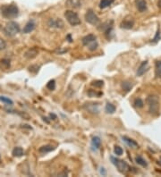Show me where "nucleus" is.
I'll list each match as a JSON object with an SVG mask.
<instances>
[{"label": "nucleus", "mask_w": 161, "mask_h": 177, "mask_svg": "<svg viewBox=\"0 0 161 177\" xmlns=\"http://www.w3.org/2000/svg\"><path fill=\"white\" fill-rule=\"evenodd\" d=\"M111 160H112V163L116 166V168L118 169V171L120 173H126L127 172L130 171V166L125 161L119 159V158H115L114 156H111Z\"/></svg>", "instance_id": "39448f33"}, {"label": "nucleus", "mask_w": 161, "mask_h": 177, "mask_svg": "<svg viewBox=\"0 0 161 177\" xmlns=\"http://www.w3.org/2000/svg\"><path fill=\"white\" fill-rule=\"evenodd\" d=\"M88 95H89L90 97H94V96H96V97H99V96H101V95H102V93H101V92H100V93H97V92H94V90H89V92H88Z\"/></svg>", "instance_id": "473e14b6"}, {"label": "nucleus", "mask_w": 161, "mask_h": 177, "mask_svg": "<svg viewBox=\"0 0 161 177\" xmlns=\"http://www.w3.org/2000/svg\"><path fill=\"white\" fill-rule=\"evenodd\" d=\"M35 23L32 20V21H29L26 24H25V26L24 27V30H23V32H24V33H25V34H27V33H31L32 32H33L34 31V29H35Z\"/></svg>", "instance_id": "ddd939ff"}, {"label": "nucleus", "mask_w": 161, "mask_h": 177, "mask_svg": "<svg viewBox=\"0 0 161 177\" xmlns=\"http://www.w3.org/2000/svg\"><path fill=\"white\" fill-rule=\"evenodd\" d=\"M39 70H40V66L36 65H31V66L29 67V71H30L31 73H37L39 72Z\"/></svg>", "instance_id": "c756f323"}, {"label": "nucleus", "mask_w": 161, "mask_h": 177, "mask_svg": "<svg viewBox=\"0 0 161 177\" xmlns=\"http://www.w3.org/2000/svg\"><path fill=\"white\" fill-rule=\"evenodd\" d=\"M91 144H92V147L95 148L96 149H99L100 148V145H101V140L99 137L98 136H95L92 138V140H91Z\"/></svg>", "instance_id": "6ab92c4d"}, {"label": "nucleus", "mask_w": 161, "mask_h": 177, "mask_svg": "<svg viewBox=\"0 0 161 177\" xmlns=\"http://www.w3.org/2000/svg\"><path fill=\"white\" fill-rule=\"evenodd\" d=\"M135 162H136L138 165H141V166H143V167H147V166H148V164H147L146 160H145L142 156H137L135 157Z\"/></svg>", "instance_id": "4be33fe9"}, {"label": "nucleus", "mask_w": 161, "mask_h": 177, "mask_svg": "<svg viewBox=\"0 0 161 177\" xmlns=\"http://www.w3.org/2000/svg\"><path fill=\"white\" fill-rule=\"evenodd\" d=\"M1 14L5 18L7 19H13L18 16L19 15V8L15 4H11V5H7L3 6L1 8Z\"/></svg>", "instance_id": "f03ea898"}, {"label": "nucleus", "mask_w": 161, "mask_h": 177, "mask_svg": "<svg viewBox=\"0 0 161 177\" xmlns=\"http://www.w3.org/2000/svg\"><path fill=\"white\" fill-rule=\"evenodd\" d=\"M19 32H20V26L16 22L14 21L8 22L4 28V33L7 37H14Z\"/></svg>", "instance_id": "7ed1b4c3"}, {"label": "nucleus", "mask_w": 161, "mask_h": 177, "mask_svg": "<svg viewBox=\"0 0 161 177\" xmlns=\"http://www.w3.org/2000/svg\"><path fill=\"white\" fill-rule=\"evenodd\" d=\"M24 154V151L23 148H21V147H15L12 151V155L14 156H16V157H20Z\"/></svg>", "instance_id": "f3484780"}, {"label": "nucleus", "mask_w": 161, "mask_h": 177, "mask_svg": "<svg viewBox=\"0 0 161 177\" xmlns=\"http://www.w3.org/2000/svg\"><path fill=\"white\" fill-rule=\"evenodd\" d=\"M114 152L116 156H121L124 153V149L120 147V146H115V149Z\"/></svg>", "instance_id": "cd10ccee"}, {"label": "nucleus", "mask_w": 161, "mask_h": 177, "mask_svg": "<svg viewBox=\"0 0 161 177\" xmlns=\"http://www.w3.org/2000/svg\"><path fill=\"white\" fill-rule=\"evenodd\" d=\"M105 110L107 114H114L116 110V107L115 105H113L112 103H109L107 102V105H106V107H105Z\"/></svg>", "instance_id": "412c9836"}, {"label": "nucleus", "mask_w": 161, "mask_h": 177, "mask_svg": "<svg viewBox=\"0 0 161 177\" xmlns=\"http://www.w3.org/2000/svg\"><path fill=\"white\" fill-rule=\"evenodd\" d=\"M65 17L69 24L72 26H77L81 24V19L79 18L78 15L72 10H66L65 12Z\"/></svg>", "instance_id": "20e7f679"}, {"label": "nucleus", "mask_w": 161, "mask_h": 177, "mask_svg": "<svg viewBox=\"0 0 161 177\" xmlns=\"http://www.w3.org/2000/svg\"><path fill=\"white\" fill-rule=\"evenodd\" d=\"M158 164H159V165H161V158H160V160H159V161H158Z\"/></svg>", "instance_id": "4c0bfd02"}, {"label": "nucleus", "mask_w": 161, "mask_h": 177, "mask_svg": "<svg viewBox=\"0 0 161 177\" xmlns=\"http://www.w3.org/2000/svg\"><path fill=\"white\" fill-rule=\"evenodd\" d=\"M146 103L149 107V113L152 115H157L159 111V99L157 95H149Z\"/></svg>", "instance_id": "f257e3e1"}, {"label": "nucleus", "mask_w": 161, "mask_h": 177, "mask_svg": "<svg viewBox=\"0 0 161 177\" xmlns=\"http://www.w3.org/2000/svg\"><path fill=\"white\" fill-rule=\"evenodd\" d=\"M157 7L159 8H161V0H158V1H157Z\"/></svg>", "instance_id": "e433bc0d"}, {"label": "nucleus", "mask_w": 161, "mask_h": 177, "mask_svg": "<svg viewBox=\"0 0 161 177\" xmlns=\"http://www.w3.org/2000/svg\"><path fill=\"white\" fill-rule=\"evenodd\" d=\"M47 88H48L49 90H54L56 89V82H55V80L49 81V82L47 83Z\"/></svg>", "instance_id": "a878e982"}, {"label": "nucleus", "mask_w": 161, "mask_h": 177, "mask_svg": "<svg viewBox=\"0 0 161 177\" xmlns=\"http://www.w3.org/2000/svg\"><path fill=\"white\" fill-rule=\"evenodd\" d=\"M133 105H134L135 107L141 108V107H143V105H144V104H143V101H142V99H141L140 98H137L134 99Z\"/></svg>", "instance_id": "b1692460"}, {"label": "nucleus", "mask_w": 161, "mask_h": 177, "mask_svg": "<svg viewBox=\"0 0 161 177\" xmlns=\"http://www.w3.org/2000/svg\"><path fill=\"white\" fill-rule=\"evenodd\" d=\"M115 0H101L99 3V8L101 9H105L107 7H108L109 6H111L114 3Z\"/></svg>", "instance_id": "aec40b11"}, {"label": "nucleus", "mask_w": 161, "mask_h": 177, "mask_svg": "<svg viewBox=\"0 0 161 177\" xmlns=\"http://www.w3.org/2000/svg\"><path fill=\"white\" fill-rule=\"evenodd\" d=\"M6 48H7V42H6V40H3L2 38H0V51L6 49Z\"/></svg>", "instance_id": "7c9ffc66"}, {"label": "nucleus", "mask_w": 161, "mask_h": 177, "mask_svg": "<svg viewBox=\"0 0 161 177\" xmlns=\"http://www.w3.org/2000/svg\"><path fill=\"white\" fill-rule=\"evenodd\" d=\"M49 26L52 28H57V29H62L64 27V22L61 19H49Z\"/></svg>", "instance_id": "6e6552de"}, {"label": "nucleus", "mask_w": 161, "mask_h": 177, "mask_svg": "<svg viewBox=\"0 0 161 177\" xmlns=\"http://www.w3.org/2000/svg\"><path fill=\"white\" fill-rule=\"evenodd\" d=\"M39 55V49L37 48H32L30 49H28L25 53H24V57L27 59H33L35 58L37 56Z\"/></svg>", "instance_id": "1a4fd4ad"}, {"label": "nucleus", "mask_w": 161, "mask_h": 177, "mask_svg": "<svg viewBox=\"0 0 161 177\" xmlns=\"http://www.w3.org/2000/svg\"><path fill=\"white\" fill-rule=\"evenodd\" d=\"M54 149H55V147H53L52 145H45L39 148V152L41 154H46V153H49Z\"/></svg>", "instance_id": "dca6fc26"}, {"label": "nucleus", "mask_w": 161, "mask_h": 177, "mask_svg": "<svg viewBox=\"0 0 161 177\" xmlns=\"http://www.w3.org/2000/svg\"><path fill=\"white\" fill-rule=\"evenodd\" d=\"M85 21L88 24H90L91 25H94V26H96V25H98L99 24V18L93 12V10H91V9H89L86 12V14H85Z\"/></svg>", "instance_id": "423d86ee"}, {"label": "nucleus", "mask_w": 161, "mask_h": 177, "mask_svg": "<svg viewBox=\"0 0 161 177\" xmlns=\"http://www.w3.org/2000/svg\"><path fill=\"white\" fill-rule=\"evenodd\" d=\"M100 173H101L102 175H104V176L107 174V173H106V170H105V168H104V167H101V168H100Z\"/></svg>", "instance_id": "f704fd0d"}, {"label": "nucleus", "mask_w": 161, "mask_h": 177, "mask_svg": "<svg viewBox=\"0 0 161 177\" xmlns=\"http://www.w3.org/2000/svg\"><path fill=\"white\" fill-rule=\"evenodd\" d=\"M66 7L73 8V9H77L82 7V2L81 0H66L65 2Z\"/></svg>", "instance_id": "f8f14e48"}, {"label": "nucleus", "mask_w": 161, "mask_h": 177, "mask_svg": "<svg viewBox=\"0 0 161 177\" xmlns=\"http://www.w3.org/2000/svg\"><path fill=\"white\" fill-rule=\"evenodd\" d=\"M98 47H99V44H98V42H97V40H96L95 42L91 43V44L89 46V49H90V51H94V50H96V49L98 48Z\"/></svg>", "instance_id": "2f4dec72"}, {"label": "nucleus", "mask_w": 161, "mask_h": 177, "mask_svg": "<svg viewBox=\"0 0 161 177\" xmlns=\"http://www.w3.org/2000/svg\"><path fill=\"white\" fill-rule=\"evenodd\" d=\"M155 76L156 78H161V61L155 63Z\"/></svg>", "instance_id": "a211bd4d"}, {"label": "nucleus", "mask_w": 161, "mask_h": 177, "mask_svg": "<svg viewBox=\"0 0 161 177\" xmlns=\"http://www.w3.org/2000/svg\"><path fill=\"white\" fill-rule=\"evenodd\" d=\"M91 85H92V86H94L95 88H101V87H103L104 82H103V81L98 80V81H94V82H91Z\"/></svg>", "instance_id": "bb28decb"}, {"label": "nucleus", "mask_w": 161, "mask_h": 177, "mask_svg": "<svg viewBox=\"0 0 161 177\" xmlns=\"http://www.w3.org/2000/svg\"><path fill=\"white\" fill-rule=\"evenodd\" d=\"M133 25H134V21H133V19H132V17H130V16H127V17H125V18L123 20V22H122L121 24H120V27H121L122 29L130 30V29H132V28L133 27Z\"/></svg>", "instance_id": "0eeeda50"}, {"label": "nucleus", "mask_w": 161, "mask_h": 177, "mask_svg": "<svg viewBox=\"0 0 161 177\" xmlns=\"http://www.w3.org/2000/svg\"><path fill=\"white\" fill-rule=\"evenodd\" d=\"M0 101L5 103V104H7V105H13L14 104L12 99H10L9 98L5 97V96H0Z\"/></svg>", "instance_id": "393cba45"}, {"label": "nucleus", "mask_w": 161, "mask_h": 177, "mask_svg": "<svg viewBox=\"0 0 161 177\" xmlns=\"http://www.w3.org/2000/svg\"><path fill=\"white\" fill-rule=\"evenodd\" d=\"M122 88L124 89V90L125 91H129L131 90V89L132 88V84L130 82H122Z\"/></svg>", "instance_id": "5701e85b"}, {"label": "nucleus", "mask_w": 161, "mask_h": 177, "mask_svg": "<svg viewBox=\"0 0 161 177\" xmlns=\"http://www.w3.org/2000/svg\"><path fill=\"white\" fill-rule=\"evenodd\" d=\"M159 40H160V30H159V28H158V29H157V32H156V35H155L154 39H153V40H151V42H153V43H157Z\"/></svg>", "instance_id": "c85d7f7f"}, {"label": "nucleus", "mask_w": 161, "mask_h": 177, "mask_svg": "<svg viewBox=\"0 0 161 177\" xmlns=\"http://www.w3.org/2000/svg\"><path fill=\"white\" fill-rule=\"evenodd\" d=\"M123 140H124V141L129 147H131V148H137L139 147L138 143H137L135 140H133L132 139H130V138H128V137H126V136H124V137H123Z\"/></svg>", "instance_id": "2eb2a0df"}, {"label": "nucleus", "mask_w": 161, "mask_h": 177, "mask_svg": "<svg viewBox=\"0 0 161 177\" xmlns=\"http://www.w3.org/2000/svg\"><path fill=\"white\" fill-rule=\"evenodd\" d=\"M136 7L139 12L143 13L147 10V3L145 0H136Z\"/></svg>", "instance_id": "4468645a"}, {"label": "nucleus", "mask_w": 161, "mask_h": 177, "mask_svg": "<svg viewBox=\"0 0 161 177\" xmlns=\"http://www.w3.org/2000/svg\"><path fill=\"white\" fill-rule=\"evenodd\" d=\"M66 38H67V39L69 40V42H72V41H73V40H72V38H71V35H70V34H69V35H68V36H67Z\"/></svg>", "instance_id": "c9c22d12"}, {"label": "nucleus", "mask_w": 161, "mask_h": 177, "mask_svg": "<svg viewBox=\"0 0 161 177\" xmlns=\"http://www.w3.org/2000/svg\"><path fill=\"white\" fill-rule=\"evenodd\" d=\"M96 40H97V37L94 34H88V35H86L85 37L82 38V42L83 46H90L91 43L95 42Z\"/></svg>", "instance_id": "9d476101"}, {"label": "nucleus", "mask_w": 161, "mask_h": 177, "mask_svg": "<svg viewBox=\"0 0 161 177\" xmlns=\"http://www.w3.org/2000/svg\"><path fill=\"white\" fill-rule=\"evenodd\" d=\"M0 62H1V65H6V67L10 66V62H9V60H7V59H3V60H1Z\"/></svg>", "instance_id": "72a5a7b5"}, {"label": "nucleus", "mask_w": 161, "mask_h": 177, "mask_svg": "<svg viewBox=\"0 0 161 177\" xmlns=\"http://www.w3.org/2000/svg\"><path fill=\"white\" fill-rule=\"evenodd\" d=\"M149 69V63L148 61H144L142 62L140 66L138 67V70H137V76H142Z\"/></svg>", "instance_id": "9b49d317"}]
</instances>
